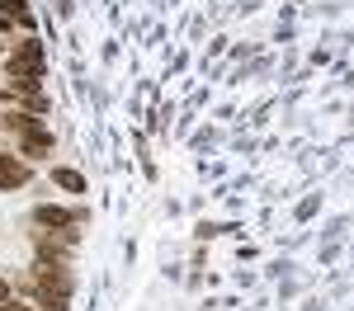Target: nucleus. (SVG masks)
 Here are the masks:
<instances>
[{
	"label": "nucleus",
	"mask_w": 354,
	"mask_h": 311,
	"mask_svg": "<svg viewBox=\"0 0 354 311\" xmlns=\"http://www.w3.org/2000/svg\"><path fill=\"white\" fill-rule=\"evenodd\" d=\"M85 217H90L85 208H57V203L33 208V226H43V231H76V222H85Z\"/></svg>",
	"instance_id": "nucleus-1"
},
{
	"label": "nucleus",
	"mask_w": 354,
	"mask_h": 311,
	"mask_svg": "<svg viewBox=\"0 0 354 311\" xmlns=\"http://www.w3.org/2000/svg\"><path fill=\"white\" fill-rule=\"evenodd\" d=\"M28 179H33V170H28L19 156H0V194H10V189H24Z\"/></svg>",
	"instance_id": "nucleus-2"
},
{
	"label": "nucleus",
	"mask_w": 354,
	"mask_h": 311,
	"mask_svg": "<svg viewBox=\"0 0 354 311\" xmlns=\"http://www.w3.org/2000/svg\"><path fill=\"white\" fill-rule=\"evenodd\" d=\"M48 151H53V132H48L43 123L28 128V132H19V156H33V161H38V156H48Z\"/></svg>",
	"instance_id": "nucleus-3"
},
{
	"label": "nucleus",
	"mask_w": 354,
	"mask_h": 311,
	"mask_svg": "<svg viewBox=\"0 0 354 311\" xmlns=\"http://www.w3.org/2000/svg\"><path fill=\"white\" fill-rule=\"evenodd\" d=\"M0 14H5L10 24H19V28H38V19H33V10H28L24 0H0Z\"/></svg>",
	"instance_id": "nucleus-4"
},
{
	"label": "nucleus",
	"mask_w": 354,
	"mask_h": 311,
	"mask_svg": "<svg viewBox=\"0 0 354 311\" xmlns=\"http://www.w3.org/2000/svg\"><path fill=\"white\" fill-rule=\"evenodd\" d=\"M53 184H57V189H66V194H85V174H81V170H71V165H57L53 170Z\"/></svg>",
	"instance_id": "nucleus-5"
},
{
	"label": "nucleus",
	"mask_w": 354,
	"mask_h": 311,
	"mask_svg": "<svg viewBox=\"0 0 354 311\" xmlns=\"http://www.w3.org/2000/svg\"><path fill=\"white\" fill-rule=\"evenodd\" d=\"M5 311H38L33 302H19V297H5Z\"/></svg>",
	"instance_id": "nucleus-6"
},
{
	"label": "nucleus",
	"mask_w": 354,
	"mask_h": 311,
	"mask_svg": "<svg viewBox=\"0 0 354 311\" xmlns=\"http://www.w3.org/2000/svg\"><path fill=\"white\" fill-rule=\"evenodd\" d=\"M5 297H10V283H5V279H0V302H5Z\"/></svg>",
	"instance_id": "nucleus-7"
},
{
	"label": "nucleus",
	"mask_w": 354,
	"mask_h": 311,
	"mask_svg": "<svg viewBox=\"0 0 354 311\" xmlns=\"http://www.w3.org/2000/svg\"><path fill=\"white\" fill-rule=\"evenodd\" d=\"M0 52H5V48H0Z\"/></svg>",
	"instance_id": "nucleus-8"
}]
</instances>
